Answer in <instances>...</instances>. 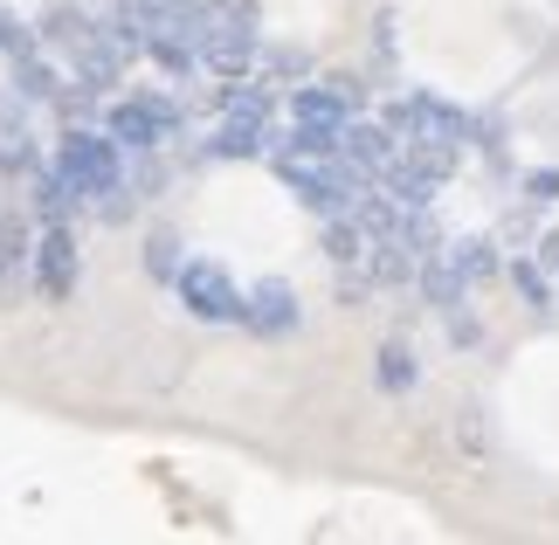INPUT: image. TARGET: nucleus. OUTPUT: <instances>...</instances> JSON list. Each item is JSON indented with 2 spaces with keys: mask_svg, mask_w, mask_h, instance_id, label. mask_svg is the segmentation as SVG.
<instances>
[{
  "mask_svg": "<svg viewBox=\"0 0 559 545\" xmlns=\"http://www.w3.org/2000/svg\"><path fill=\"white\" fill-rule=\"evenodd\" d=\"M380 387H394V394L415 387V353H407V345H386L380 353Z\"/></svg>",
  "mask_w": 559,
  "mask_h": 545,
  "instance_id": "obj_12",
  "label": "nucleus"
},
{
  "mask_svg": "<svg viewBox=\"0 0 559 545\" xmlns=\"http://www.w3.org/2000/svg\"><path fill=\"white\" fill-rule=\"evenodd\" d=\"M145 270H153V276H180V263H174V242H153V249H145Z\"/></svg>",
  "mask_w": 559,
  "mask_h": 545,
  "instance_id": "obj_14",
  "label": "nucleus"
},
{
  "mask_svg": "<svg viewBox=\"0 0 559 545\" xmlns=\"http://www.w3.org/2000/svg\"><path fill=\"white\" fill-rule=\"evenodd\" d=\"M276 173H284V187H290L305 208H318V214H353L359 193L373 187L367 173L346 166L338 152H276Z\"/></svg>",
  "mask_w": 559,
  "mask_h": 545,
  "instance_id": "obj_2",
  "label": "nucleus"
},
{
  "mask_svg": "<svg viewBox=\"0 0 559 545\" xmlns=\"http://www.w3.org/2000/svg\"><path fill=\"white\" fill-rule=\"evenodd\" d=\"M76 201H83L76 180H70V173H62L56 159H49V166H35V208L49 214V222H70V208H76Z\"/></svg>",
  "mask_w": 559,
  "mask_h": 545,
  "instance_id": "obj_10",
  "label": "nucleus"
},
{
  "mask_svg": "<svg viewBox=\"0 0 559 545\" xmlns=\"http://www.w3.org/2000/svg\"><path fill=\"white\" fill-rule=\"evenodd\" d=\"M511 276H519V291L532 297V311H546V304H552V283L539 276V263H519V270H511Z\"/></svg>",
  "mask_w": 559,
  "mask_h": 545,
  "instance_id": "obj_13",
  "label": "nucleus"
},
{
  "mask_svg": "<svg viewBox=\"0 0 559 545\" xmlns=\"http://www.w3.org/2000/svg\"><path fill=\"white\" fill-rule=\"evenodd\" d=\"M180 304L193 318H207V324H235L242 318V283H235L222 263H201V256H193V263H180Z\"/></svg>",
  "mask_w": 559,
  "mask_h": 545,
  "instance_id": "obj_5",
  "label": "nucleus"
},
{
  "mask_svg": "<svg viewBox=\"0 0 559 545\" xmlns=\"http://www.w3.org/2000/svg\"><path fill=\"white\" fill-rule=\"evenodd\" d=\"M180 132V104L174 97H124L118 111H111V139L124 145V152H159L166 139Z\"/></svg>",
  "mask_w": 559,
  "mask_h": 545,
  "instance_id": "obj_6",
  "label": "nucleus"
},
{
  "mask_svg": "<svg viewBox=\"0 0 559 545\" xmlns=\"http://www.w3.org/2000/svg\"><path fill=\"white\" fill-rule=\"evenodd\" d=\"M76 270H83V249H76L70 222H41V235H35V263H28L35 297H41V304H62V297L76 291Z\"/></svg>",
  "mask_w": 559,
  "mask_h": 545,
  "instance_id": "obj_4",
  "label": "nucleus"
},
{
  "mask_svg": "<svg viewBox=\"0 0 559 545\" xmlns=\"http://www.w3.org/2000/svg\"><path fill=\"white\" fill-rule=\"evenodd\" d=\"M386 125H394L407 145H428V152H463L469 145V118L442 97H401L394 111H386Z\"/></svg>",
  "mask_w": 559,
  "mask_h": 545,
  "instance_id": "obj_3",
  "label": "nucleus"
},
{
  "mask_svg": "<svg viewBox=\"0 0 559 545\" xmlns=\"http://www.w3.org/2000/svg\"><path fill=\"white\" fill-rule=\"evenodd\" d=\"M35 263V235L28 222H0V297L21 291V270Z\"/></svg>",
  "mask_w": 559,
  "mask_h": 545,
  "instance_id": "obj_9",
  "label": "nucleus"
},
{
  "mask_svg": "<svg viewBox=\"0 0 559 545\" xmlns=\"http://www.w3.org/2000/svg\"><path fill=\"white\" fill-rule=\"evenodd\" d=\"M415 276H421V297L436 304V311H463V297H469V276H463L456 263H449V249H428Z\"/></svg>",
  "mask_w": 559,
  "mask_h": 545,
  "instance_id": "obj_8",
  "label": "nucleus"
},
{
  "mask_svg": "<svg viewBox=\"0 0 559 545\" xmlns=\"http://www.w3.org/2000/svg\"><path fill=\"white\" fill-rule=\"evenodd\" d=\"M56 166L70 173L76 193L104 214V222H118V214L132 208V201H124V193H132V180H124V145L111 132H104V139L97 132H62L56 139Z\"/></svg>",
  "mask_w": 559,
  "mask_h": 545,
  "instance_id": "obj_1",
  "label": "nucleus"
},
{
  "mask_svg": "<svg viewBox=\"0 0 559 545\" xmlns=\"http://www.w3.org/2000/svg\"><path fill=\"white\" fill-rule=\"evenodd\" d=\"M532 201H559V173H532Z\"/></svg>",
  "mask_w": 559,
  "mask_h": 545,
  "instance_id": "obj_15",
  "label": "nucleus"
},
{
  "mask_svg": "<svg viewBox=\"0 0 559 545\" xmlns=\"http://www.w3.org/2000/svg\"><path fill=\"white\" fill-rule=\"evenodd\" d=\"M297 318H305V304H297V291L270 276V283H249V291H242V318H235V324H249V332L276 339V332H290Z\"/></svg>",
  "mask_w": 559,
  "mask_h": 545,
  "instance_id": "obj_7",
  "label": "nucleus"
},
{
  "mask_svg": "<svg viewBox=\"0 0 559 545\" xmlns=\"http://www.w3.org/2000/svg\"><path fill=\"white\" fill-rule=\"evenodd\" d=\"M449 263H456L469 283H490L498 276V242H490V235H463V242H449Z\"/></svg>",
  "mask_w": 559,
  "mask_h": 545,
  "instance_id": "obj_11",
  "label": "nucleus"
}]
</instances>
